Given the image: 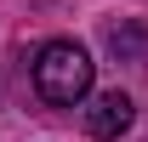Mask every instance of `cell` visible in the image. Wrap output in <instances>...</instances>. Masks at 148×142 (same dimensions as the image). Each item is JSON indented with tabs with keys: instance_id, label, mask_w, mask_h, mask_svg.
Masks as SVG:
<instances>
[{
	"instance_id": "obj_2",
	"label": "cell",
	"mask_w": 148,
	"mask_h": 142,
	"mask_svg": "<svg viewBox=\"0 0 148 142\" xmlns=\"http://www.w3.org/2000/svg\"><path fill=\"white\" fill-rule=\"evenodd\" d=\"M86 131H91L97 142H114L120 131H131V97H125V91H103V97H91V108H86Z\"/></svg>"
},
{
	"instance_id": "obj_3",
	"label": "cell",
	"mask_w": 148,
	"mask_h": 142,
	"mask_svg": "<svg viewBox=\"0 0 148 142\" xmlns=\"http://www.w3.org/2000/svg\"><path fill=\"white\" fill-rule=\"evenodd\" d=\"M103 51L114 63H148V23H108L103 29Z\"/></svg>"
},
{
	"instance_id": "obj_1",
	"label": "cell",
	"mask_w": 148,
	"mask_h": 142,
	"mask_svg": "<svg viewBox=\"0 0 148 142\" xmlns=\"http://www.w3.org/2000/svg\"><path fill=\"white\" fill-rule=\"evenodd\" d=\"M34 91H40V102H51V108H74L91 91V57L74 40H46L40 57H34Z\"/></svg>"
}]
</instances>
